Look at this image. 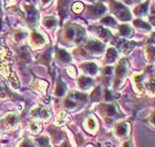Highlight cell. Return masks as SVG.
<instances>
[{
	"instance_id": "12",
	"label": "cell",
	"mask_w": 155,
	"mask_h": 147,
	"mask_svg": "<svg viewBox=\"0 0 155 147\" xmlns=\"http://www.w3.org/2000/svg\"><path fill=\"white\" fill-rule=\"evenodd\" d=\"M45 37L42 36L41 33L35 31V33L31 35V44H32L33 46L40 47V46H42V45H45Z\"/></svg>"
},
{
	"instance_id": "6",
	"label": "cell",
	"mask_w": 155,
	"mask_h": 147,
	"mask_svg": "<svg viewBox=\"0 0 155 147\" xmlns=\"http://www.w3.org/2000/svg\"><path fill=\"white\" fill-rule=\"evenodd\" d=\"M85 49H87L90 54H93V55H100V54L103 52L104 46L100 43V41L92 39V40H89V41L87 43Z\"/></svg>"
},
{
	"instance_id": "17",
	"label": "cell",
	"mask_w": 155,
	"mask_h": 147,
	"mask_svg": "<svg viewBox=\"0 0 155 147\" xmlns=\"http://www.w3.org/2000/svg\"><path fill=\"white\" fill-rule=\"evenodd\" d=\"M146 90L150 93L151 96H155V75H152L150 79L145 82Z\"/></svg>"
},
{
	"instance_id": "14",
	"label": "cell",
	"mask_w": 155,
	"mask_h": 147,
	"mask_svg": "<svg viewBox=\"0 0 155 147\" xmlns=\"http://www.w3.org/2000/svg\"><path fill=\"white\" fill-rule=\"evenodd\" d=\"M143 79H144V74H135V75L133 76V80H134L135 88L137 89L139 92H142L143 87H144Z\"/></svg>"
},
{
	"instance_id": "32",
	"label": "cell",
	"mask_w": 155,
	"mask_h": 147,
	"mask_svg": "<svg viewBox=\"0 0 155 147\" xmlns=\"http://www.w3.org/2000/svg\"><path fill=\"white\" fill-rule=\"evenodd\" d=\"M84 6H83V3L82 2H75L74 5H73V7H72V9H73V11L77 13L81 12L82 10H83Z\"/></svg>"
},
{
	"instance_id": "37",
	"label": "cell",
	"mask_w": 155,
	"mask_h": 147,
	"mask_svg": "<svg viewBox=\"0 0 155 147\" xmlns=\"http://www.w3.org/2000/svg\"><path fill=\"white\" fill-rule=\"evenodd\" d=\"M150 124L152 125L153 127H155V110L153 111L152 113V115H151V116H150Z\"/></svg>"
},
{
	"instance_id": "2",
	"label": "cell",
	"mask_w": 155,
	"mask_h": 147,
	"mask_svg": "<svg viewBox=\"0 0 155 147\" xmlns=\"http://www.w3.org/2000/svg\"><path fill=\"white\" fill-rule=\"evenodd\" d=\"M126 72H127V62L125 59H122L115 69V80H114V88L119 89L125 80Z\"/></svg>"
},
{
	"instance_id": "19",
	"label": "cell",
	"mask_w": 155,
	"mask_h": 147,
	"mask_svg": "<svg viewBox=\"0 0 155 147\" xmlns=\"http://www.w3.org/2000/svg\"><path fill=\"white\" fill-rule=\"evenodd\" d=\"M117 58V52L114 48H109L107 51V55H105V61L107 64H111V62L115 61V59Z\"/></svg>"
},
{
	"instance_id": "41",
	"label": "cell",
	"mask_w": 155,
	"mask_h": 147,
	"mask_svg": "<svg viewBox=\"0 0 155 147\" xmlns=\"http://www.w3.org/2000/svg\"><path fill=\"white\" fill-rule=\"evenodd\" d=\"M151 41H152L153 44H155V33L152 35V37H151Z\"/></svg>"
},
{
	"instance_id": "13",
	"label": "cell",
	"mask_w": 155,
	"mask_h": 147,
	"mask_svg": "<svg viewBox=\"0 0 155 147\" xmlns=\"http://www.w3.org/2000/svg\"><path fill=\"white\" fill-rule=\"evenodd\" d=\"M78 85H79V87H80L81 89H87V88H90V87H92L93 80L91 78H89V77L82 76V77H80L79 80H78Z\"/></svg>"
},
{
	"instance_id": "34",
	"label": "cell",
	"mask_w": 155,
	"mask_h": 147,
	"mask_svg": "<svg viewBox=\"0 0 155 147\" xmlns=\"http://www.w3.org/2000/svg\"><path fill=\"white\" fill-rule=\"evenodd\" d=\"M41 61L43 62V64H45V65H48V64H49V61H50V51L45 52V55L42 56Z\"/></svg>"
},
{
	"instance_id": "3",
	"label": "cell",
	"mask_w": 155,
	"mask_h": 147,
	"mask_svg": "<svg viewBox=\"0 0 155 147\" xmlns=\"http://www.w3.org/2000/svg\"><path fill=\"white\" fill-rule=\"evenodd\" d=\"M64 36L67 39L71 40V41H80V40L83 39L84 30L79 26L70 25L65 28Z\"/></svg>"
},
{
	"instance_id": "18",
	"label": "cell",
	"mask_w": 155,
	"mask_h": 147,
	"mask_svg": "<svg viewBox=\"0 0 155 147\" xmlns=\"http://www.w3.org/2000/svg\"><path fill=\"white\" fill-rule=\"evenodd\" d=\"M145 58L149 62L155 61V46H149L145 48Z\"/></svg>"
},
{
	"instance_id": "21",
	"label": "cell",
	"mask_w": 155,
	"mask_h": 147,
	"mask_svg": "<svg viewBox=\"0 0 155 147\" xmlns=\"http://www.w3.org/2000/svg\"><path fill=\"white\" fill-rule=\"evenodd\" d=\"M119 47L124 54H127V52H130L133 49L134 44L129 43V41H119Z\"/></svg>"
},
{
	"instance_id": "5",
	"label": "cell",
	"mask_w": 155,
	"mask_h": 147,
	"mask_svg": "<svg viewBox=\"0 0 155 147\" xmlns=\"http://www.w3.org/2000/svg\"><path fill=\"white\" fill-rule=\"evenodd\" d=\"M100 111L102 113L105 118H109V119H112V118H115L117 115L120 114L119 109L116 108V106L111 104H103L100 106Z\"/></svg>"
},
{
	"instance_id": "42",
	"label": "cell",
	"mask_w": 155,
	"mask_h": 147,
	"mask_svg": "<svg viewBox=\"0 0 155 147\" xmlns=\"http://www.w3.org/2000/svg\"><path fill=\"white\" fill-rule=\"evenodd\" d=\"M87 147H93V146H92V145H89V146H87Z\"/></svg>"
},
{
	"instance_id": "43",
	"label": "cell",
	"mask_w": 155,
	"mask_h": 147,
	"mask_svg": "<svg viewBox=\"0 0 155 147\" xmlns=\"http://www.w3.org/2000/svg\"><path fill=\"white\" fill-rule=\"evenodd\" d=\"M0 15H1V7H0Z\"/></svg>"
},
{
	"instance_id": "20",
	"label": "cell",
	"mask_w": 155,
	"mask_h": 147,
	"mask_svg": "<svg viewBox=\"0 0 155 147\" xmlns=\"http://www.w3.org/2000/svg\"><path fill=\"white\" fill-rule=\"evenodd\" d=\"M119 31L121 33V36L123 37H131L133 35V29L129 25H122V26H120Z\"/></svg>"
},
{
	"instance_id": "29",
	"label": "cell",
	"mask_w": 155,
	"mask_h": 147,
	"mask_svg": "<svg viewBox=\"0 0 155 147\" xmlns=\"http://www.w3.org/2000/svg\"><path fill=\"white\" fill-rule=\"evenodd\" d=\"M101 23H103V25H105V26H110V27H113L116 25L115 20L112 17H105V18H103V19L101 20Z\"/></svg>"
},
{
	"instance_id": "23",
	"label": "cell",
	"mask_w": 155,
	"mask_h": 147,
	"mask_svg": "<svg viewBox=\"0 0 155 147\" xmlns=\"http://www.w3.org/2000/svg\"><path fill=\"white\" fill-rule=\"evenodd\" d=\"M134 26L136 28H139L140 30H144V31H149L151 29V27H150L149 23H144V20L142 19H136L134 20Z\"/></svg>"
},
{
	"instance_id": "38",
	"label": "cell",
	"mask_w": 155,
	"mask_h": 147,
	"mask_svg": "<svg viewBox=\"0 0 155 147\" xmlns=\"http://www.w3.org/2000/svg\"><path fill=\"white\" fill-rule=\"evenodd\" d=\"M68 72H69V75L71 76V77H75V69L74 67H69L68 68Z\"/></svg>"
},
{
	"instance_id": "36",
	"label": "cell",
	"mask_w": 155,
	"mask_h": 147,
	"mask_svg": "<svg viewBox=\"0 0 155 147\" xmlns=\"http://www.w3.org/2000/svg\"><path fill=\"white\" fill-rule=\"evenodd\" d=\"M92 99L94 100H97V99H100V88H97L94 90L93 95H92Z\"/></svg>"
},
{
	"instance_id": "31",
	"label": "cell",
	"mask_w": 155,
	"mask_h": 147,
	"mask_svg": "<svg viewBox=\"0 0 155 147\" xmlns=\"http://www.w3.org/2000/svg\"><path fill=\"white\" fill-rule=\"evenodd\" d=\"M25 36H26L25 31H21V30H17V33H15V35H13V38H15V40H16L17 43H18V41H20V40H22L23 38H25Z\"/></svg>"
},
{
	"instance_id": "39",
	"label": "cell",
	"mask_w": 155,
	"mask_h": 147,
	"mask_svg": "<svg viewBox=\"0 0 155 147\" xmlns=\"http://www.w3.org/2000/svg\"><path fill=\"white\" fill-rule=\"evenodd\" d=\"M51 1H52V0H41L42 6H43V7H47V6H49V5H50V3H51Z\"/></svg>"
},
{
	"instance_id": "16",
	"label": "cell",
	"mask_w": 155,
	"mask_h": 147,
	"mask_svg": "<svg viewBox=\"0 0 155 147\" xmlns=\"http://www.w3.org/2000/svg\"><path fill=\"white\" fill-rule=\"evenodd\" d=\"M3 121H5V124H6L7 127H12V126H15V125L18 123V116H17L16 114H8L5 117V119H3Z\"/></svg>"
},
{
	"instance_id": "35",
	"label": "cell",
	"mask_w": 155,
	"mask_h": 147,
	"mask_svg": "<svg viewBox=\"0 0 155 147\" xmlns=\"http://www.w3.org/2000/svg\"><path fill=\"white\" fill-rule=\"evenodd\" d=\"M19 147H36L35 144H33L32 142L29 141V139H26V141H23L21 144H20Z\"/></svg>"
},
{
	"instance_id": "11",
	"label": "cell",
	"mask_w": 155,
	"mask_h": 147,
	"mask_svg": "<svg viewBox=\"0 0 155 147\" xmlns=\"http://www.w3.org/2000/svg\"><path fill=\"white\" fill-rule=\"evenodd\" d=\"M105 10H107V8H105L102 3H97V5H94V6L89 8L90 13L94 17H97V16H100V15H102V13H104Z\"/></svg>"
},
{
	"instance_id": "1",
	"label": "cell",
	"mask_w": 155,
	"mask_h": 147,
	"mask_svg": "<svg viewBox=\"0 0 155 147\" xmlns=\"http://www.w3.org/2000/svg\"><path fill=\"white\" fill-rule=\"evenodd\" d=\"M87 101V96L78 92H72L64 100V106L68 109H75Z\"/></svg>"
},
{
	"instance_id": "22",
	"label": "cell",
	"mask_w": 155,
	"mask_h": 147,
	"mask_svg": "<svg viewBox=\"0 0 155 147\" xmlns=\"http://www.w3.org/2000/svg\"><path fill=\"white\" fill-rule=\"evenodd\" d=\"M94 30H95V33L99 35V37H101V38H103V39H107V37L110 36V31L107 29V28H103V27H93Z\"/></svg>"
},
{
	"instance_id": "40",
	"label": "cell",
	"mask_w": 155,
	"mask_h": 147,
	"mask_svg": "<svg viewBox=\"0 0 155 147\" xmlns=\"http://www.w3.org/2000/svg\"><path fill=\"white\" fill-rule=\"evenodd\" d=\"M123 147H133V145H132L131 142H126V143L123 144Z\"/></svg>"
},
{
	"instance_id": "30",
	"label": "cell",
	"mask_w": 155,
	"mask_h": 147,
	"mask_svg": "<svg viewBox=\"0 0 155 147\" xmlns=\"http://www.w3.org/2000/svg\"><path fill=\"white\" fill-rule=\"evenodd\" d=\"M20 58L22 59V61H26V62H28L30 60V55L29 52L26 50V48H22L20 50Z\"/></svg>"
},
{
	"instance_id": "4",
	"label": "cell",
	"mask_w": 155,
	"mask_h": 147,
	"mask_svg": "<svg viewBox=\"0 0 155 147\" xmlns=\"http://www.w3.org/2000/svg\"><path fill=\"white\" fill-rule=\"evenodd\" d=\"M113 12L115 13V16L119 18L120 20L123 21H127L131 19V13H130L129 9L124 7L121 3L114 2L113 3Z\"/></svg>"
},
{
	"instance_id": "25",
	"label": "cell",
	"mask_w": 155,
	"mask_h": 147,
	"mask_svg": "<svg viewBox=\"0 0 155 147\" xmlns=\"http://www.w3.org/2000/svg\"><path fill=\"white\" fill-rule=\"evenodd\" d=\"M147 8H149V2L142 3L141 6L136 7L135 9H134V12H135V15H137V16H144V15H146V12H147Z\"/></svg>"
},
{
	"instance_id": "28",
	"label": "cell",
	"mask_w": 155,
	"mask_h": 147,
	"mask_svg": "<svg viewBox=\"0 0 155 147\" xmlns=\"http://www.w3.org/2000/svg\"><path fill=\"white\" fill-rule=\"evenodd\" d=\"M69 121V115L65 113V111H62L61 114L59 115L58 119H57V124L58 125H63L64 123Z\"/></svg>"
},
{
	"instance_id": "26",
	"label": "cell",
	"mask_w": 155,
	"mask_h": 147,
	"mask_svg": "<svg viewBox=\"0 0 155 147\" xmlns=\"http://www.w3.org/2000/svg\"><path fill=\"white\" fill-rule=\"evenodd\" d=\"M57 23H58V21H57V19L53 18V17H47V18H45V20H43V25H45L47 28H49V29H53V28L57 26Z\"/></svg>"
},
{
	"instance_id": "9",
	"label": "cell",
	"mask_w": 155,
	"mask_h": 147,
	"mask_svg": "<svg viewBox=\"0 0 155 147\" xmlns=\"http://www.w3.org/2000/svg\"><path fill=\"white\" fill-rule=\"evenodd\" d=\"M81 69L89 75H95L97 72V66L94 62H84L81 65Z\"/></svg>"
},
{
	"instance_id": "15",
	"label": "cell",
	"mask_w": 155,
	"mask_h": 147,
	"mask_svg": "<svg viewBox=\"0 0 155 147\" xmlns=\"http://www.w3.org/2000/svg\"><path fill=\"white\" fill-rule=\"evenodd\" d=\"M26 12H27V19H28L29 23H33V21H36L38 13H37L36 9H35L32 6L27 5L26 6Z\"/></svg>"
},
{
	"instance_id": "24",
	"label": "cell",
	"mask_w": 155,
	"mask_h": 147,
	"mask_svg": "<svg viewBox=\"0 0 155 147\" xmlns=\"http://www.w3.org/2000/svg\"><path fill=\"white\" fill-rule=\"evenodd\" d=\"M97 121L94 119L92 116L87 118V121H85V128H87L89 131H95V128H97Z\"/></svg>"
},
{
	"instance_id": "8",
	"label": "cell",
	"mask_w": 155,
	"mask_h": 147,
	"mask_svg": "<svg viewBox=\"0 0 155 147\" xmlns=\"http://www.w3.org/2000/svg\"><path fill=\"white\" fill-rule=\"evenodd\" d=\"M31 114L33 116H37V117L40 118H48L51 114V110L48 107H45V106H36V107L32 108Z\"/></svg>"
},
{
	"instance_id": "33",
	"label": "cell",
	"mask_w": 155,
	"mask_h": 147,
	"mask_svg": "<svg viewBox=\"0 0 155 147\" xmlns=\"http://www.w3.org/2000/svg\"><path fill=\"white\" fill-rule=\"evenodd\" d=\"M30 128H31V131H32V133L37 134V133H39V131H40V129H41V126H40L38 123H32V124L30 125Z\"/></svg>"
},
{
	"instance_id": "27",
	"label": "cell",
	"mask_w": 155,
	"mask_h": 147,
	"mask_svg": "<svg viewBox=\"0 0 155 147\" xmlns=\"http://www.w3.org/2000/svg\"><path fill=\"white\" fill-rule=\"evenodd\" d=\"M67 90V87H65V84L61 80H59L58 84H57V87H55V95L57 96H62Z\"/></svg>"
},
{
	"instance_id": "7",
	"label": "cell",
	"mask_w": 155,
	"mask_h": 147,
	"mask_svg": "<svg viewBox=\"0 0 155 147\" xmlns=\"http://www.w3.org/2000/svg\"><path fill=\"white\" fill-rule=\"evenodd\" d=\"M114 133L119 137H126L130 134V124L127 121H121L115 125Z\"/></svg>"
},
{
	"instance_id": "10",
	"label": "cell",
	"mask_w": 155,
	"mask_h": 147,
	"mask_svg": "<svg viewBox=\"0 0 155 147\" xmlns=\"http://www.w3.org/2000/svg\"><path fill=\"white\" fill-rule=\"evenodd\" d=\"M57 58H58V61L61 65H64V64H68V62L71 61V56H70V54L67 52L65 50H63V49H59L58 50Z\"/></svg>"
}]
</instances>
